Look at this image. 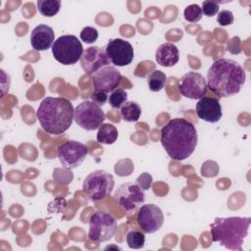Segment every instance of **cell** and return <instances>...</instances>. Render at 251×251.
<instances>
[{
  "label": "cell",
  "mask_w": 251,
  "mask_h": 251,
  "mask_svg": "<svg viewBox=\"0 0 251 251\" xmlns=\"http://www.w3.org/2000/svg\"><path fill=\"white\" fill-rule=\"evenodd\" d=\"M167 81L166 75L159 70H155L151 72L147 76V83L149 89L154 92H158L164 88Z\"/></svg>",
  "instance_id": "obj_22"
},
{
  "label": "cell",
  "mask_w": 251,
  "mask_h": 251,
  "mask_svg": "<svg viewBox=\"0 0 251 251\" xmlns=\"http://www.w3.org/2000/svg\"><path fill=\"white\" fill-rule=\"evenodd\" d=\"M246 79L243 67L231 59L215 61L207 73V86L220 98L237 94Z\"/></svg>",
  "instance_id": "obj_2"
},
{
  "label": "cell",
  "mask_w": 251,
  "mask_h": 251,
  "mask_svg": "<svg viewBox=\"0 0 251 251\" xmlns=\"http://www.w3.org/2000/svg\"><path fill=\"white\" fill-rule=\"evenodd\" d=\"M178 90L183 97L200 99L207 92V81L200 73L188 72L179 78Z\"/></svg>",
  "instance_id": "obj_12"
},
{
  "label": "cell",
  "mask_w": 251,
  "mask_h": 251,
  "mask_svg": "<svg viewBox=\"0 0 251 251\" xmlns=\"http://www.w3.org/2000/svg\"><path fill=\"white\" fill-rule=\"evenodd\" d=\"M91 98H92V101L95 104H97L98 106H102L108 100V94L106 92H103V91L94 90L93 93L91 94Z\"/></svg>",
  "instance_id": "obj_30"
},
{
  "label": "cell",
  "mask_w": 251,
  "mask_h": 251,
  "mask_svg": "<svg viewBox=\"0 0 251 251\" xmlns=\"http://www.w3.org/2000/svg\"><path fill=\"white\" fill-rule=\"evenodd\" d=\"M195 109L198 118L207 123H218L223 116L220 101L211 96L201 97L196 103Z\"/></svg>",
  "instance_id": "obj_16"
},
{
  "label": "cell",
  "mask_w": 251,
  "mask_h": 251,
  "mask_svg": "<svg viewBox=\"0 0 251 251\" xmlns=\"http://www.w3.org/2000/svg\"><path fill=\"white\" fill-rule=\"evenodd\" d=\"M160 141L171 159L182 161L194 152L198 135L192 123L182 118H176L162 127Z\"/></svg>",
  "instance_id": "obj_1"
},
{
  "label": "cell",
  "mask_w": 251,
  "mask_h": 251,
  "mask_svg": "<svg viewBox=\"0 0 251 251\" xmlns=\"http://www.w3.org/2000/svg\"><path fill=\"white\" fill-rule=\"evenodd\" d=\"M141 114V108L139 104L133 101H126L122 107H121V116L123 120L128 123L136 122L140 118Z\"/></svg>",
  "instance_id": "obj_20"
},
{
  "label": "cell",
  "mask_w": 251,
  "mask_h": 251,
  "mask_svg": "<svg viewBox=\"0 0 251 251\" xmlns=\"http://www.w3.org/2000/svg\"><path fill=\"white\" fill-rule=\"evenodd\" d=\"M114 198L125 211L129 212L144 203L145 194L136 182H125L117 188Z\"/></svg>",
  "instance_id": "obj_10"
},
{
  "label": "cell",
  "mask_w": 251,
  "mask_h": 251,
  "mask_svg": "<svg viewBox=\"0 0 251 251\" xmlns=\"http://www.w3.org/2000/svg\"><path fill=\"white\" fill-rule=\"evenodd\" d=\"M250 224L251 218L249 217L216 218L210 225L212 239L227 249L241 251Z\"/></svg>",
  "instance_id": "obj_4"
},
{
  "label": "cell",
  "mask_w": 251,
  "mask_h": 251,
  "mask_svg": "<svg viewBox=\"0 0 251 251\" xmlns=\"http://www.w3.org/2000/svg\"><path fill=\"white\" fill-rule=\"evenodd\" d=\"M55 33L51 26L41 24L36 25L30 34L31 47L36 51H45L52 47Z\"/></svg>",
  "instance_id": "obj_17"
},
{
  "label": "cell",
  "mask_w": 251,
  "mask_h": 251,
  "mask_svg": "<svg viewBox=\"0 0 251 251\" xmlns=\"http://www.w3.org/2000/svg\"><path fill=\"white\" fill-rule=\"evenodd\" d=\"M98 38V31L93 26H85L80 31V39L86 44L94 43Z\"/></svg>",
  "instance_id": "obj_26"
},
{
  "label": "cell",
  "mask_w": 251,
  "mask_h": 251,
  "mask_svg": "<svg viewBox=\"0 0 251 251\" xmlns=\"http://www.w3.org/2000/svg\"><path fill=\"white\" fill-rule=\"evenodd\" d=\"M126 100L127 93L122 88L115 89L108 97V102L113 109H121V107L126 102Z\"/></svg>",
  "instance_id": "obj_23"
},
{
  "label": "cell",
  "mask_w": 251,
  "mask_h": 251,
  "mask_svg": "<svg viewBox=\"0 0 251 251\" xmlns=\"http://www.w3.org/2000/svg\"><path fill=\"white\" fill-rule=\"evenodd\" d=\"M80 66L87 74H95L98 70L111 63L108 59L105 49L99 46H90L83 50L80 58Z\"/></svg>",
  "instance_id": "obj_15"
},
{
  "label": "cell",
  "mask_w": 251,
  "mask_h": 251,
  "mask_svg": "<svg viewBox=\"0 0 251 251\" xmlns=\"http://www.w3.org/2000/svg\"><path fill=\"white\" fill-rule=\"evenodd\" d=\"M202 9L197 4H191L187 6L183 11L184 19L189 23H197L202 19Z\"/></svg>",
  "instance_id": "obj_25"
},
{
  "label": "cell",
  "mask_w": 251,
  "mask_h": 251,
  "mask_svg": "<svg viewBox=\"0 0 251 251\" xmlns=\"http://www.w3.org/2000/svg\"><path fill=\"white\" fill-rule=\"evenodd\" d=\"M61 8L60 0H38L37 1V10L44 17H54Z\"/></svg>",
  "instance_id": "obj_21"
},
{
  "label": "cell",
  "mask_w": 251,
  "mask_h": 251,
  "mask_svg": "<svg viewBox=\"0 0 251 251\" xmlns=\"http://www.w3.org/2000/svg\"><path fill=\"white\" fill-rule=\"evenodd\" d=\"M57 154L62 166L68 170H73L82 164L88 154V150L79 141L68 140L58 147Z\"/></svg>",
  "instance_id": "obj_9"
},
{
  "label": "cell",
  "mask_w": 251,
  "mask_h": 251,
  "mask_svg": "<svg viewBox=\"0 0 251 251\" xmlns=\"http://www.w3.org/2000/svg\"><path fill=\"white\" fill-rule=\"evenodd\" d=\"M202 13L207 17H213L219 12V3L214 0H206L202 3Z\"/></svg>",
  "instance_id": "obj_27"
},
{
  "label": "cell",
  "mask_w": 251,
  "mask_h": 251,
  "mask_svg": "<svg viewBox=\"0 0 251 251\" xmlns=\"http://www.w3.org/2000/svg\"><path fill=\"white\" fill-rule=\"evenodd\" d=\"M51 48L55 60L66 66L77 63L83 53L81 42L73 34L58 37Z\"/></svg>",
  "instance_id": "obj_6"
},
{
  "label": "cell",
  "mask_w": 251,
  "mask_h": 251,
  "mask_svg": "<svg viewBox=\"0 0 251 251\" xmlns=\"http://www.w3.org/2000/svg\"><path fill=\"white\" fill-rule=\"evenodd\" d=\"M122 79L121 73L114 66L109 65L101 68L94 74L92 84L95 90L109 93L118 88Z\"/></svg>",
  "instance_id": "obj_14"
},
{
  "label": "cell",
  "mask_w": 251,
  "mask_h": 251,
  "mask_svg": "<svg viewBox=\"0 0 251 251\" xmlns=\"http://www.w3.org/2000/svg\"><path fill=\"white\" fill-rule=\"evenodd\" d=\"M75 109L70 100L64 97H46L36 111L41 127L50 134L59 135L73 124Z\"/></svg>",
  "instance_id": "obj_3"
},
{
  "label": "cell",
  "mask_w": 251,
  "mask_h": 251,
  "mask_svg": "<svg viewBox=\"0 0 251 251\" xmlns=\"http://www.w3.org/2000/svg\"><path fill=\"white\" fill-rule=\"evenodd\" d=\"M117 127L112 124H102L98 128L97 141L102 144H113L118 138Z\"/></svg>",
  "instance_id": "obj_19"
},
{
  "label": "cell",
  "mask_w": 251,
  "mask_h": 251,
  "mask_svg": "<svg viewBox=\"0 0 251 251\" xmlns=\"http://www.w3.org/2000/svg\"><path fill=\"white\" fill-rule=\"evenodd\" d=\"M115 185L111 174L103 170L90 173L84 179L82 190L91 201H100L109 197Z\"/></svg>",
  "instance_id": "obj_5"
},
{
  "label": "cell",
  "mask_w": 251,
  "mask_h": 251,
  "mask_svg": "<svg viewBox=\"0 0 251 251\" xmlns=\"http://www.w3.org/2000/svg\"><path fill=\"white\" fill-rule=\"evenodd\" d=\"M126 243L131 249L143 248L145 244V236L138 230H131L126 234Z\"/></svg>",
  "instance_id": "obj_24"
},
{
  "label": "cell",
  "mask_w": 251,
  "mask_h": 251,
  "mask_svg": "<svg viewBox=\"0 0 251 251\" xmlns=\"http://www.w3.org/2000/svg\"><path fill=\"white\" fill-rule=\"evenodd\" d=\"M136 183L143 189V190H146V189H149L151 184H152V176L151 175H149L148 173H143L141 174L137 179H136Z\"/></svg>",
  "instance_id": "obj_29"
},
{
  "label": "cell",
  "mask_w": 251,
  "mask_h": 251,
  "mask_svg": "<svg viewBox=\"0 0 251 251\" xmlns=\"http://www.w3.org/2000/svg\"><path fill=\"white\" fill-rule=\"evenodd\" d=\"M155 58L160 66L173 67L179 60V52L175 44L166 42L158 47L156 50Z\"/></svg>",
  "instance_id": "obj_18"
},
{
  "label": "cell",
  "mask_w": 251,
  "mask_h": 251,
  "mask_svg": "<svg viewBox=\"0 0 251 251\" xmlns=\"http://www.w3.org/2000/svg\"><path fill=\"white\" fill-rule=\"evenodd\" d=\"M217 22L223 26L229 25L233 23V14L228 10H223L218 14Z\"/></svg>",
  "instance_id": "obj_28"
},
{
  "label": "cell",
  "mask_w": 251,
  "mask_h": 251,
  "mask_svg": "<svg viewBox=\"0 0 251 251\" xmlns=\"http://www.w3.org/2000/svg\"><path fill=\"white\" fill-rule=\"evenodd\" d=\"M105 52L110 62L118 67L129 65L134 57L132 45L122 38L110 39L105 46Z\"/></svg>",
  "instance_id": "obj_11"
},
{
  "label": "cell",
  "mask_w": 251,
  "mask_h": 251,
  "mask_svg": "<svg viewBox=\"0 0 251 251\" xmlns=\"http://www.w3.org/2000/svg\"><path fill=\"white\" fill-rule=\"evenodd\" d=\"M136 222L143 232L153 233L162 227L164 224V215L157 205L144 204L138 210Z\"/></svg>",
  "instance_id": "obj_13"
},
{
  "label": "cell",
  "mask_w": 251,
  "mask_h": 251,
  "mask_svg": "<svg viewBox=\"0 0 251 251\" xmlns=\"http://www.w3.org/2000/svg\"><path fill=\"white\" fill-rule=\"evenodd\" d=\"M75 122L85 130H94L100 127L106 117L100 106L93 101L85 100L75 109Z\"/></svg>",
  "instance_id": "obj_8"
},
{
  "label": "cell",
  "mask_w": 251,
  "mask_h": 251,
  "mask_svg": "<svg viewBox=\"0 0 251 251\" xmlns=\"http://www.w3.org/2000/svg\"><path fill=\"white\" fill-rule=\"evenodd\" d=\"M117 231V220L109 212L96 211L89 219L88 238L95 242H105L113 238Z\"/></svg>",
  "instance_id": "obj_7"
}]
</instances>
